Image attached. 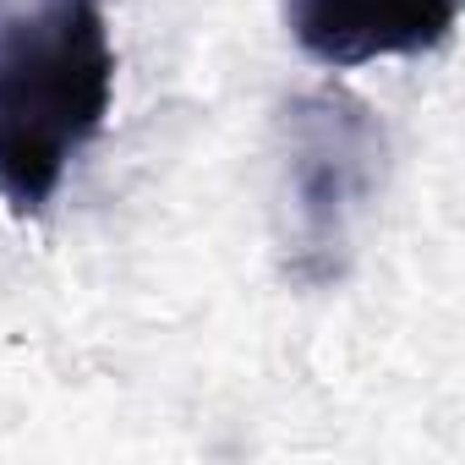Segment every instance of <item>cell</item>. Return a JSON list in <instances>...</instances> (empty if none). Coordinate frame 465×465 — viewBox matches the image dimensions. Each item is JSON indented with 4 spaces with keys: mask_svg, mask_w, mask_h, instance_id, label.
Masks as SVG:
<instances>
[{
    "mask_svg": "<svg viewBox=\"0 0 465 465\" xmlns=\"http://www.w3.org/2000/svg\"><path fill=\"white\" fill-rule=\"evenodd\" d=\"M115 99L104 0H0V203L39 213Z\"/></svg>",
    "mask_w": 465,
    "mask_h": 465,
    "instance_id": "cell-1",
    "label": "cell"
},
{
    "mask_svg": "<svg viewBox=\"0 0 465 465\" xmlns=\"http://www.w3.org/2000/svg\"><path fill=\"white\" fill-rule=\"evenodd\" d=\"M383 164L389 132L367 99L312 88L280 110L285 274L296 285H329L345 274L356 224L383 186Z\"/></svg>",
    "mask_w": 465,
    "mask_h": 465,
    "instance_id": "cell-2",
    "label": "cell"
},
{
    "mask_svg": "<svg viewBox=\"0 0 465 465\" xmlns=\"http://www.w3.org/2000/svg\"><path fill=\"white\" fill-rule=\"evenodd\" d=\"M460 23V0H285V28L318 66L427 55Z\"/></svg>",
    "mask_w": 465,
    "mask_h": 465,
    "instance_id": "cell-3",
    "label": "cell"
}]
</instances>
